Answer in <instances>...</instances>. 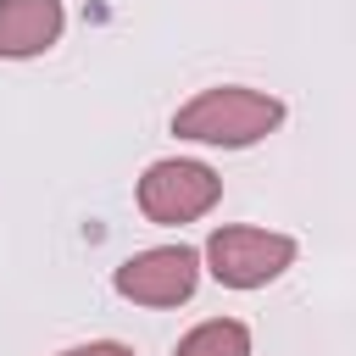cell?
Returning a JSON list of instances; mask_svg holds the SVG:
<instances>
[{
	"instance_id": "7a4b0ae2",
	"label": "cell",
	"mask_w": 356,
	"mask_h": 356,
	"mask_svg": "<svg viewBox=\"0 0 356 356\" xmlns=\"http://www.w3.org/2000/svg\"><path fill=\"white\" fill-rule=\"evenodd\" d=\"M300 245L289 234H273V228H250V222H228L206 239L200 250V267L222 284V289H261L273 278H284L295 267Z\"/></svg>"
},
{
	"instance_id": "5b68a950",
	"label": "cell",
	"mask_w": 356,
	"mask_h": 356,
	"mask_svg": "<svg viewBox=\"0 0 356 356\" xmlns=\"http://www.w3.org/2000/svg\"><path fill=\"white\" fill-rule=\"evenodd\" d=\"M67 28L61 0H0V61L44 56Z\"/></svg>"
},
{
	"instance_id": "277c9868",
	"label": "cell",
	"mask_w": 356,
	"mask_h": 356,
	"mask_svg": "<svg viewBox=\"0 0 356 356\" xmlns=\"http://www.w3.org/2000/svg\"><path fill=\"white\" fill-rule=\"evenodd\" d=\"M200 284V250L189 245H150V250H134L117 273H111V289L134 306H184Z\"/></svg>"
},
{
	"instance_id": "8992f818",
	"label": "cell",
	"mask_w": 356,
	"mask_h": 356,
	"mask_svg": "<svg viewBox=\"0 0 356 356\" xmlns=\"http://www.w3.org/2000/svg\"><path fill=\"white\" fill-rule=\"evenodd\" d=\"M172 356H250V328L239 317H206L172 345Z\"/></svg>"
},
{
	"instance_id": "3957f363",
	"label": "cell",
	"mask_w": 356,
	"mask_h": 356,
	"mask_svg": "<svg viewBox=\"0 0 356 356\" xmlns=\"http://www.w3.org/2000/svg\"><path fill=\"white\" fill-rule=\"evenodd\" d=\"M145 222L156 228H184L195 217H206L217 200H222V178L206 167V161H189V156H167V161H150L139 172V189H134Z\"/></svg>"
},
{
	"instance_id": "52a82bcc",
	"label": "cell",
	"mask_w": 356,
	"mask_h": 356,
	"mask_svg": "<svg viewBox=\"0 0 356 356\" xmlns=\"http://www.w3.org/2000/svg\"><path fill=\"white\" fill-rule=\"evenodd\" d=\"M56 356H134L122 339H89V345H67V350H56Z\"/></svg>"
},
{
	"instance_id": "6da1fadb",
	"label": "cell",
	"mask_w": 356,
	"mask_h": 356,
	"mask_svg": "<svg viewBox=\"0 0 356 356\" xmlns=\"http://www.w3.org/2000/svg\"><path fill=\"white\" fill-rule=\"evenodd\" d=\"M284 128V100L250 83H217L200 89L195 100H184L172 111V134L195 139V145H222V150H245L267 134Z\"/></svg>"
}]
</instances>
